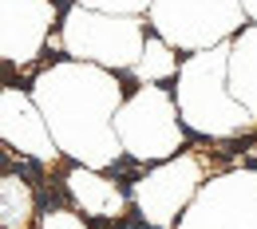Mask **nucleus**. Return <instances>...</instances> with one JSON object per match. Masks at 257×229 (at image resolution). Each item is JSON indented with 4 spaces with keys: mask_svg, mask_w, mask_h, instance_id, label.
<instances>
[{
    "mask_svg": "<svg viewBox=\"0 0 257 229\" xmlns=\"http://www.w3.org/2000/svg\"><path fill=\"white\" fill-rule=\"evenodd\" d=\"M241 12H245V20L257 28V0H241Z\"/></svg>",
    "mask_w": 257,
    "mask_h": 229,
    "instance_id": "14",
    "label": "nucleus"
},
{
    "mask_svg": "<svg viewBox=\"0 0 257 229\" xmlns=\"http://www.w3.org/2000/svg\"><path fill=\"white\" fill-rule=\"evenodd\" d=\"M115 142L119 154L131 162H166L174 158L186 138L174 111L170 87H139L135 95H123L115 111Z\"/></svg>",
    "mask_w": 257,
    "mask_h": 229,
    "instance_id": "5",
    "label": "nucleus"
},
{
    "mask_svg": "<svg viewBox=\"0 0 257 229\" xmlns=\"http://www.w3.org/2000/svg\"><path fill=\"white\" fill-rule=\"evenodd\" d=\"M0 138L12 150L36 158V162H56L60 158L52 138H48V127H44V119H40V111L32 103V95L20 91V87H4L0 91Z\"/></svg>",
    "mask_w": 257,
    "mask_h": 229,
    "instance_id": "9",
    "label": "nucleus"
},
{
    "mask_svg": "<svg viewBox=\"0 0 257 229\" xmlns=\"http://www.w3.org/2000/svg\"><path fill=\"white\" fill-rule=\"evenodd\" d=\"M60 44H64L67 60H75V64H91L103 71H131L147 44V20L91 12V8L71 4L60 16Z\"/></svg>",
    "mask_w": 257,
    "mask_h": 229,
    "instance_id": "3",
    "label": "nucleus"
},
{
    "mask_svg": "<svg viewBox=\"0 0 257 229\" xmlns=\"http://www.w3.org/2000/svg\"><path fill=\"white\" fill-rule=\"evenodd\" d=\"M143 20L151 24L155 40L190 56L229 44L245 28L241 0H151Z\"/></svg>",
    "mask_w": 257,
    "mask_h": 229,
    "instance_id": "4",
    "label": "nucleus"
},
{
    "mask_svg": "<svg viewBox=\"0 0 257 229\" xmlns=\"http://www.w3.org/2000/svg\"><path fill=\"white\" fill-rule=\"evenodd\" d=\"M67 194L75 197L87 213H103V217H119L123 205H127V194H123L107 174L83 170V166H75V170L67 174Z\"/></svg>",
    "mask_w": 257,
    "mask_h": 229,
    "instance_id": "11",
    "label": "nucleus"
},
{
    "mask_svg": "<svg viewBox=\"0 0 257 229\" xmlns=\"http://www.w3.org/2000/svg\"><path fill=\"white\" fill-rule=\"evenodd\" d=\"M56 4L52 0H0V60L32 64L52 40Z\"/></svg>",
    "mask_w": 257,
    "mask_h": 229,
    "instance_id": "8",
    "label": "nucleus"
},
{
    "mask_svg": "<svg viewBox=\"0 0 257 229\" xmlns=\"http://www.w3.org/2000/svg\"><path fill=\"white\" fill-rule=\"evenodd\" d=\"M32 103L56 154L99 174L119 166L123 154L115 142V111L123 103V83L115 71L60 60L36 75Z\"/></svg>",
    "mask_w": 257,
    "mask_h": 229,
    "instance_id": "1",
    "label": "nucleus"
},
{
    "mask_svg": "<svg viewBox=\"0 0 257 229\" xmlns=\"http://www.w3.org/2000/svg\"><path fill=\"white\" fill-rule=\"evenodd\" d=\"M131 71H135V79H139L143 87H162V83L174 79V71H178V52L166 48L155 36H147V44H143V52H139V60H135Z\"/></svg>",
    "mask_w": 257,
    "mask_h": 229,
    "instance_id": "12",
    "label": "nucleus"
},
{
    "mask_svg": "<svg viewBox=\"0 0 257 229\" xmlns=\"http://www.w3.org/2000/svg\"><path fill=\"white\" fill-rule=\"evenodd\" d=\"M75 4L91 12H115V16H147L151 0H75Z\"/></svg>",
    "mask_w": 257,
    "mask_h": 229,
    "instance_id": "13",
    "label": "nucleus"
},
{
    "mask_svg": "<svg viewBox=\"0 0 257 229\" xmlns=\"http://www.w3.org/2000/svg\"><path fill=\"white\" fill-rule=\"evenodd\" d=\"M202 178H206V166L194 150H178L174 158L159 162L151 174H143L131 186L139 217L151 221L155 229H170L190 205V197L202 190Z\"/></svg>",
    "mask_w": 257,
    "mask_h": 229,
    "instance_id": "6",
    "label": "nucleus"
},
{
    "mask_svg": "<svg viewBox=\"0 0 257 229\" xmlns=\"http://www.w3.org/2000/svg\"><path fill=\"white\" fill-rule=\"evenodd\" d=\"M225 91L229 99L257 123V28L245 24L241 32L229 40L225 56Z\"/></svg>",
    "mask_w": 257,
    "mask_h": 229,
    "instance_id": "10",
    "label": "nucleus"
},
{
    "mask_svg": "<svg viewBox=\"0 0 257 229\" xmlns=\"http://www.w3.org/2000/svg\"><path fill=\"white\" fill-rule=\"evenodd\" d=\"M178 229H257V170H229L190 197Z\"/></svg>",
    "mask_w": 257,
    "mask_h": 229,
    "instance_id": "7",
    "label": "nucleus"
},
{
    "mask_svg": "<svg viewBox=\"0 0 257 229\" xmlns=\"http://www.w3.org/2000/svg\"><path fill=\"white\" fill-rule=\"evenodd\" d=\"M225 56H229V44H218L178 64L170 99L182 131H194L202 138H233L253 123L225 91Z\"/></svg>",
    "mask_w": 257,
    "mask_h": 229,
    "instance_id": "2",
    "label": "nucleus"
}]
</instances>
